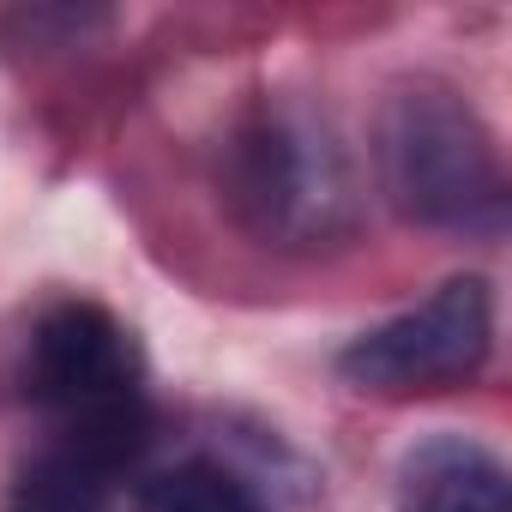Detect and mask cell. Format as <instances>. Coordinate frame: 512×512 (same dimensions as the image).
Returning <instances> with one entry per match:
<instances>
[{
	"label": "cell",
	"instance_id": "obj_1",
	"mask_svg": "<svg viewBox=\"0 0 512 512\" xmlns=\"http://www.w3.org/2000/svg\"><path fill=\"white\" fill-rule=\"evenodd\" d=\"M386 199L428 229L494 235L506 223V169L482 115L446 85H410L380 115Z\"/></svg>",
	"mask_w": 512,
	"mask_h": 512
},
{
	"label": "cell",
	"instance_id": "obj_2",
	"mask_svg": "<svg viewBox=\"0 0 512 512\" xmlns=\"http://www.w3.org/2000/svg\"><path fill=\"white\" fill-rule=\"evenodd\" d=\"M25 392L61 422L67 440H85L115 464H127L145 440L139 344L97 302H61L37 320L25 350Z\"/></svg>",
	"mask_w": 512,
	"mask_h": 512
},
{
	"label": "cell",
	"instance_id": "obj_3",
	"mask_svg": "<svg viewBox=\"0 0 512 512\" xmlns=\"http://www.w3.org/2000/svg\"><path fill=\"white\" fill-rule=\"evenodd\" d=\"M494 356V290L482 278H446L428 302L368 326L338 350V374L374 398H416L464 386Z\"/></svg>",
	"mask_w": 512,
	"mask_h": 512
},
{
	"label": "cell",
	"instance_id": "obj_4",
	"mask_svg": "<svg viewBox=\"0 0 512 512\" xmlns=\"http://www.w3.org/2000/svg\"><path fill=\"white\" fill-rule=\"evenodd\" d=\"M241 205L253 211L266 235H326L332 217L344 211V175L326 139H314L290 115H266L241 139Z\"/></svg>",
	"mask_w": 512,
	"mask_h": 512
},
{
	"label": "cell",
	"instance_id": "obj_5",
	"mask_svg": "<svg viewBox=\"0 0 512 512\" xmlns=\"http://www.w3.org/2000/svg\"><path fill=\"white\" fill-rule=\"evenodd\" d=\"M398 512H512V482L494 446L470 434H422L398 458Z\"/></svg>",
	"mask_w": 512,
	"mask_h": 512
},
{
	"label": "cell",
	"instance_id": "obj_6",
	"mask_svg": "<svg viewBox=\"0 0 512 512\" xmlns=\"http://www.w3.org/2000/svg\"><path fill=\"white\" fill-rule=\"evenodd\" d=\"M115 458H103L85 440L55 434L7 488L0 512H109L115 500Z\"/></svg>",
	"mask_w": 512,
	"mask_h": 512
},
{
	"label": "cell",
	"instance_id": "obj_7",
	"mask_svg": "<svg viewBox=\"0 0 512 512\" xmlns=\"http://www.w3.org/2000/svg\"><path fill=\"white\" fill-rule=\"evenodd\" d=\"M133 512H266L260 488L217 458H181L133 488Z\"/></svg>",
	"mask_w": 512,
	"mask_h": 512
}]
</instances>
